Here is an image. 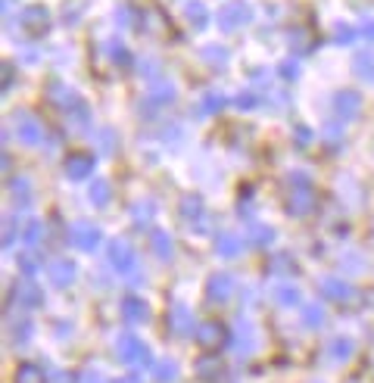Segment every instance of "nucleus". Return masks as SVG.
Listing matches in <instances>:
<instances>
[{
    "instance_id": "f257e3e1",
    "label": "nucleus",
    "mask_w": 374,
    "mask_h": 383,
    "mask_svg": "<svg viewBox=\"0 0 374 383\" xmlns=\"http://www.w3.org/2000/svg\"><path fill=\"white\" fill-rule=\"evenodd\" d=\"M253 19V10H249L246 4H228V6H222L218 10V25H222L225 31H231V28H240V25H246V22Z\"/></svg>"
},
{
    "instance_id": "f03ea898",
    "label": "nucleus",
    "mask_w": 374,
    "mask_h": 383,
    "mask_svg": "<svg viewBox=\"0 0 374 383\" xmlns=\"http://www.w3.org/2000/svg\"><path fill=\"white\" fill-rule=\"evenodd\" d=\"M119 358L128 365H147L150 362V353H147V346L135 337V333H125V337L119 340Z\"/></svg>"
},
{
    "instance_id": "7ed1b4c3",
    "label": "nucleus",
    "mask_w": 374,
    "mask_h": 383,
    "mask_svg": "<svg viewBox=\"0 0 374 383\" xmlns=\"http://www.w3.org/2000/svg\"><path fill=\"white\" fill-rule=\"evenodd\" d=\"M312 202H315V197H312V187L302 181V184H293L290 190H287V209H290L293 215H302L312 209Z\"/></svg>"
},
{
    "instance_id": "20e7f679",
    "label": "nucleus",
    "mask_w": 374,
    "mask_h": 383,
    "mask_svg": "<svg viewBox=\"0 0 374 383\" xmlns=\"http://www.w3.org/2000/svg\"><path fill=\"white\" fill-rule=\"evenodd\" d=\"M135 253H131V246L125 244V240H113L109 244V265H113L115 271H131L135 268Z\"/></svg>"
},
{
    "instance_id": "39448f33",
    "label": "nucleus",
    "mask_w": 374,
    "mask_h": 383,
    "mask_svg": "<svg viewBox=\"0 0 374 383\" xmlns=\"http://www.w3.org/2000/svg\"><path fill=\"white\" fill-rule=\"evenodd\" d=\"M16 135H19L22 144H41L44 131L35 115H16Z\"/></svg>"
},
{
    "instance_id": "423d86ee",
    "label": "nucleus",
    "mask_w": 374,
    "mask_h": 383,
    "mask_svg": "<svg viewBox=\"0 0 374 383\" xmlns=\"http://www.w3.org/2000/svg\"><path fill=\"white\" fill-rule=\"evenodd\" d=\"M334 109H337L340 119H353L358 109H362V97H358L356 91H340L337 97H334Z\"/></svg>"
},
{
    "instance_id": "0eeeda50",
    "label": "nucleus",
    "mask_w": 374,
    "mask_h": 383,
    "mask_svg": "<svg viewBox=\"0 0 374 383\" xmlns=\"http://www.w3.org/2000/svg\"><path fill=\"white\" fill-rule=\"evenodd\" d=\"M62 168H66V175L72 178V181H81V178H88V175H91L94 159H91L88 153H72V156L66 159V166H62Z\"/></svg>"
},
{
    "instance_id": "6e6552de",
    "label": "nucleus",
    "mask_w": 374,
    "mask_h": 383,
    "mask_svg": "<svg viewBox=\"0 0 374 383\" xmlns=\"http://www.w3.org/2000/svg\"><path fill=\"white\" fill-rule=\"evenodd\" d=\"M72 244L78 249H84V253H91V249H97V244H100V231L94 228V224H75Z\"/></svg>"
},
{
    "instance_id": "1a4fd4ad",
    "label": "nucleus",
    "mask_w": 374,
    "mask_h": 383,
    "mask_svg": "<svg viewBox=\"0 0 374 383\" xmlns=\"http://www.w3.org/2000/svg\"><path fill=\"white\" fill-rule=\"evenodd\" d=\"M191 327H193V318H191V311H187L184 306H175L169 311V331L175 333V337H187Z\"/></svg>"
},
{
    "instance_id": "9d476101",
    "label": "nucleus",
    "mask_w": 374,
    "mask_h": 383,
    "mask_svg": "<svg viewBox=\"0 0 374 383\" xmlns=\"http://www.w3.org/2000/svg\"><path fill=\"white\" fill-rule=\"evenodd\" d=\"M13 296H16V302H19L22 309H35V306H41L44 302V296H41V290H38V284H16V290H13Z\"/></svg>"
},
{
    "instance_id": "9b49d317",
    "label": "nucleus",
    "mask_w": 374,
    "mask_h": 383,
    "mask_svg": "<svg viewBox=\"0 0 374 383\" xmlns=\"http://www.w3.org/2000/svg\"><path fill=\"white\" fill-rule=\"evenodd\" d=\"M75 265L69 262V259H57L50 265V284H57V287H69V284H75Z\"/></svg>"
},
{
    "instance_id": "f8f14e48",
    "label": "nucleus",
    "mask_w": 374,
    "mask_h": 383,
    "mask_svg": "<svg viewBox=\"0 0 374 383\" xmlns=\"http://www.w3.org/2000/svg\"><path fill=\"white\" fill-rule=\"evenodd\" d=\"M206 293H209V299L225 302V299H228V296L234 293V280H231L228 275H212V278H209Z\"/></svg>"
},
{
    "instance_id": "ddd939ff",
    "label": "nucleus",
    "mask_w": 374,
    "mask_h": 383,
    "mask_svg": "<svg viewBox=\"0 0 374 383\" xmlns=\"http://www.w3.org/2000/svg\"><path fill=\"white\" fill-rule=\"evenodd\" d=\"M122 315L128 318L131 324H144L147 318H150V311H147V302L137 299V296H128V299L122 302Z\"/></svg>"
},
{
    "instance_id": "4468645a",
    "label": "nucleus",
    "mask_w": 374,
    "mask_h": 383,
    "mask_svg": "<svg viewBox=\"0 0 374 383\" xmlns=\"http://www.w3.org/2000/svg\"><path fill=\"white\" fill-rule=\"evenodd\" d=\"M197 377H200V380H206V383H222V377H225L222 362H218V358H200Z\"/></svg>"
},
{
    "instance_id": "2eb2a0df",
    "label": "nucleus",
    "mask_w": 374,
    "mask_h": 383,
    "mask_svg": "<svg viewBox=\"0 0 374 383\" xmlns=\"http://www.w3.org/2000/svg\"><path fill=\"white\" fill-rule=\"evenodd\" d=\"M322 293L327 296V299H334V302H346L349 296H353L349 284H343V280H337V278H324L322 280Z\"/></svg>"
},
{
    "instance_id": "dca6fc26",
    "label": "nucleus",
    "mask_w": 374,
    "mask_h": 383,
    "mask_svg": "<svg viewBox=\"0 0 374 383\" xmlns=\"http://www.w3.org/2000/svg\"><path fill=\"white\" fill-rule=\"evenodd\" d=\"M47 22H50V19H47V10H44V6H31V10L22 13V25H26L31 35L44 31V28H47Z\"/></svg>"
},
{
    "instance_id": "f3484780",
    "label": "nucleus",
    "mask_w": 374,
    "mask_h": 383,
    "mask_svg": "<svg viewBox=\"0 0 374 383\" xmlns=\"http://www.w3.org/2000/svg\"><path fill=\"white\" fill-rule=\"evenodd\" d=\"M200 343H203V346H222V343H225V327L222 324H218V321H209V324H203L200 327Z\"/></svg>"
},
{
    "instance_id": "a211bd4d",
    "label": "nucleus",
    "mask_w": 374,
    "mask_h": 383,
    "mask_svg": "<svg viewBox=\"0 0 374 383\" xmlns=\"http://www.w3.org/2000/svg\"><path fill=\"white\" fill-rule=\"evenodd\" d=\"M153 253L159 256L162 262H169L171 256H175V244H171V237H169L166 231H156L153 234Z\"/></svg>"
},
{
    "instance_id": "6ab92c4d",
    "label": "nucleus",
    "mask_w": 374,
    "mask_h": 383,
    "mask_svg": "<svg viewBox=\"0 0 374 383\" xmlns=\"http://www.w3.org/2000/svg\"><path fill=\"white\" fill-rule=\"evenodd\" d=\"M184 16H187V22H191V25H197V28L209 22V10L200 4V0H191V4L184 6Z\"/></svg>"
},
{
    "instance_id": "aec40b11",
    "label": "nucleus",
    "mask_w": 374,
    "mask_h": 383,
    "mask_svg": "<svg viewBox=\"0 0 374 383\" xmlns=\"http://www.w3.org/2000/svg\"><path fill=\"white\" fill-rule=\"evenodd\" d=\"M237 331H240V333L234 337V346H237V353H249V349H253V343H256L253 324H249V321H240Z\"/></svg>"
},
{
    "instance_id": "412c9836",
    "label": "nucleus",
    "mask_w": 374,
    "mask_h": 383,
    "mask_svg": "<svg viewBox=\"0 0 374 383\" xmlns=\"http://www.w3.org/2000/svg\"><path fill=\"white\" fill-rule=\"evenodd\" d=\"M16 383H44V371L38 368V365L26 362L16 368Z\"/></svg>"
},
{
    "instance_id": "4be33fe9",
    "label": "nucleus",
    "mask_w": 374,
    "mask_h": 383,
    "mask_svg": "<svg viewBox=\"0 0 374 383\" xmlns=\"http://www.w3.org/2000/svg\"><path fill=\"white\" fill-rule=\"evenodd\" d=\"M353 340H349V337H337V340H334L331 343V349H327V353H331V358H334V362H346V358L349 355H353Z\"/></svg>"
},
{
    "instance_id": "5701e85b",
    "label": "nucleus",
    "mask_w": 374,
    "mask_h": 383,
    "mask_svg": "<svg viewBox=\"0 0 374 383\" xmlns=\"http://www.w3.org/2000/svg\"><path fill=\"white\" fill-rule=\"evenodd\" d=\"M215 249L222 256H237L240 253V237H237V234H218Z\"/></svg>"
},
{
    "instance_id": "b1692460",
    "label": "nucleus",
    "mask_w": 374,
    "mask_h": 383,
    "mask_svg": "<svg viewBox=\"0 0 374 383\" xmlns=\"http://www.w3.org/2000/svg\"><path fill=\"white\" fill-rule=\"evenodd\" d=\"M88 197H91V202H94L97 209H103L106 202H109V197H113V190H109L106 181H94L91 190H88Z\"/></svg>"
},
{
    "instance_id": "393cba45",
    "label": "nucleus",
    "mask_w": 374,
    "mask_h": 383,
    "mask_svg": "<svg viewBox=\"0 0 374 383\" xmlns=\"http://www.w3.org/2000/svg\"><path fill=\"white\" fill-rule=\"evenodd\" d=\"M10 193H13L16 206H28V202H31V187H28V181H22V178L10 181Z\"/></svg>"
},
{
    "instance_id": "a878e982",
    "label": "nucleus",
    "mask_w": 374,
    "mask_h": 383,
    "mask_svg": "<svg viewBox=\"0 0 374 383\" xmlns=\"http://www.w3.org/2000/svg\"><path fill=\"white\" fill-rule=\"evenodd\" d=\"M153 371H156V377H159V383H175L178 380V365L169 362V358H162Z\"/></svg>"
},
{
    "instance_id": "bb28decb",
    "label": "nucleus",
    "mask_w": 374,
    "mask_h": 383,
    "mask_svg": "<svg viewBox=\"0 0 374 383\" xmlns=\"http://www.w3.org/2000/svg\"><path fill=\"white\" fill-rule=\"evenodd\" d=\"M356 72L365 78V81H374V57L371 53H362V57L356 59Z\"/></svg>"
},
{
    "instance_id": "cd10ccee",
    "label": "nucleus",
    "mask_w": 374,
    "mask_h": 383,
    "mask_svg": "<svg viewBox=\"0 0 374 383\" xmlns=\"http://www.w3.org/2000/svg\"><path fill=\"white\" fill-rule=\"evenodd\" d=\"M38 268H41V256H35V253L19 256V271H22V275H35Z\"/></svg>"
},
{
    "instance_id": "c85d7f7f",
    "label": "nucleus",
    "mask_w": 374,
    "mask_h": 383,
    "mask_svg": "<svg viewBox=\"0 0 374 383\" xmlns=\"http://www.w3.org/2000/svg\"><path fill=\"white\" fill-rule=\"evenodd\" d=\"M278 302L280 306H293V302H300V293H296L293 284H280L278 287Z\"/></svg>"
},
{
    "instance_id": "c756f323",
    "label": "nucleus",
    "mask_w": 374,
    "mask_h": 383,
    "mask_svg": "<svg viewBox=\"0 0 374 383\" xmlns=\"http://www.w3.org/2000/svg\"><path fill=\"white\" fill-rule=\"evenodd\" d=\"M302 321L312 324V327H322V321H324L322 306H306V309H302Z\"/></svg>"
},
{
    "instance_id": "7c9ffc66",
    "label": "nucleus",
    "mask_w": 374,
    "mask_h": 383,
    "mask_svg": "<svg viewBox=\"0 0 374 383\" xmlns=\"http://www.w3.org/2000/svg\"><path fill=\"white\" fill-rule=\"evenodd\" d=\"M200 212H203V209H200V200L197 197H187L181 202V215L184 218H200Z\"/></svg>"
},
{
    "instance_id": "2f4dec72",
    "label": "nucleus",
    "mask_w": 374,
    "mask_h": 383,
    "mask_svg": "<svg viewBox=\"0 0 374 383\" xmlns=\"http://www.w3.org/2000/svg\"><path fill=\"white\" fill-rule=\"evenodd\" d=\"M334 38H337L340 44H353V38H356V28H353V25H346V22H340V25L334 28Z\"/></svg>"
},
{
    "instance_id": "473e14b6",
    "label": "nucleus",
    "mask_w": 374,
    "mask_h": 383,
    "mask_svg": "<svg viewBox=\"0 0 374 383\" xmlns=\"http://www.w3.org/2000/svg\"><path fill=\"white\" fill-rule=\"evenodd\" d=\"M41 237H44V224L41 222H28L26 224V240L28 244H38Z\"/></svg>"
},
{
    "instance_id": "72a5a7b5",
    "label": "nucleus",
    "mask_w": 374,
    "mask_h": 383,
    "mask_svg": "<svg viewBox=\"0 0 374 383\" xmlns=\"http://www.w3.org/2000/svg\"><path fill=\"white\" fill-rule=\"evenodd\" d=\"M203 57H206L209 62H215V66H222L225 57H228V50H225V47H206V50H203Z\"/></svg>"
},
{
    "instance_id": "f704fd0d",
    "label": "nucleus",
    "mask_w": 374,
    "mask_h": 383,
    "mask_svg": "<svg viewBox=\"0 0 374 383\" xmlns=\"http://www.w3.org/2000/svg\"><path fill=\"white\" fill-rule=\"evenodd\" d=\"M153 218V206L150 202H140V206H135V222L137 224H147Z\"/></svg>"
},
{
    "instance_id": "c9c22d12",
    "label": "nucleus",
    "mask_w": 374,
    "mask_h": 383,
    "mask_svg": "<svg viewBox=\"0 0 374 383\" xmlns=\"http://www.w3.org/2000/svg\"><path fill=\"white\" fill-rule=\"evenodd\" d=\"M153 100H166V103H171V100H175V88H171V84H156L153 88Z\"/></svg>"
},
{
    "instance_id": "e433bc0d",
    "label": "nucleus",
    "mask_w": 374,
    "mask_h": 383,
    "mask_svg": "<svg viewBox=\"0 0 374 383\" xmlns=\"http://www.w3.org/2000/svg\"><path fill=\"white\" fill-rule=\"evenodd\" d=\"M203 106H206V113H218V109L225 106V97H222V93H209Z\"/></svg>"
},
{
    "instance_id": "4c0bfd02",
    "label": "nucleus",
    "mask_w": 374,
    "mask_h": 383,
    "mask_svg": "<svg viewBox=\"0 0 374 383\" xmlns=\"http://www.w3.org/2000/svg\"><path fill=\"white\" fill-rule=\"evenodd\" d=\"M271 237H275V234H271V228H256V231H253V244H259V246L271 244Z\"/></svg>"
},
{
    "instance_id": "58836bf2",
    "label": "nucleus",
    "mask_w": 374,
    "mask_h": 383,
    "mask_svg": "<svg viewBox=\"0 0 374 383\" xmlns=\"http://www.w3.org/2000/svg\"><path fill=\"white\" fill-rule=\"evenodd\" d=\"M100 147L109 153V150H115V137H113V131H100Z\"/></svg>"
},
{
    "instance_id": "ea45409f",
    "label": "nucleus",
    "mask_w": 374,
    "mask_h": 383,
    "mask_svg": "<svg viewBox=\"0 0 374 383\" xmlns=\"http://www.w3.org/2000/svg\"><path fill=\"white\" fill-rule=\"evenodd\" d=\"M237 106H244V109H249V106H256V93H240L237 100H234Z\"/></svg>"
},
{
    "instance_id": "a19ab883",
    "label": "nucleus",
    "mask_w": 374,
    "mask_h": 383,
    "mask_svg": "<svg viewBox=\"0 0 374 383\" xmlns=\"http://www.w3.org/2000/svg\"><path fill=\"white\" fill-rule=\"evenodd\" d=\"M358 35H365L368 41H374V19H365L362 28H358Z\"/></svg>"
},
{
    "instance_id": "79ce46f5",
    "label": "nucleus",
    "mask_w": 374,
    "mask_h": 383,
    "mask_svg": "<svg viewBox=\"0 0 374 383\" xmlns=\"http://www.w3.org/2000/svg\"><path fill=\"white\" fill-rule=\"evenodd\" d=\"M84 383H106V377L100 371H91V374H84Z\"/></svg>"
},
{
    "instance_id": "37998d69",
    "label": "nucleus",
    "mask_w": 374,
    "mask_h": 383,
    "mask_svg": "<svg viewBox=\"0 0 374 383\" xmlns=\"http://www.w3.org/2000/svg\"><path fill=\"white\" fill-rule=\"evenodd\" d=\"M115 383H135V380H115Z\"/></svg>"
}]
</instances>
